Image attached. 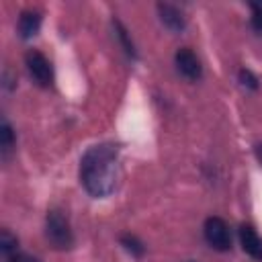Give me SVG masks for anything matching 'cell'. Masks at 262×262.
I'll return each instance as SVG.
<instances>
[{"mask_svg":"<svg viewBox=\"0 0 262 262\" xmlns=\"http://www.w3.org/2000/svg\"><path fill=\"white\" fill-rule=\"evenodd\" d=\"M8 262H39V260L31 258L27 254H12V256H8Z\"/></svg>","mask_w":262,"mask_h":262,"instance_id":"9a60e30c","label":"cell"},{"mask_svg":"<svg viewBox=\"0 0 262 262\" xmlns=\"http://www.w3.org/2000/svg\"><path fill=\"white\" fill-rule=\"evenodd\" d=\"M12 145H14V131L8 125V121H2V125H0V147L6 154V151L12 149Z\"/></svg>","mask_w":262,"mask_h":262,"instance_id":"8fae6325","label":"cell"},{"mask_svg":"<svg viewBox=\"0 0 262 262\" xmlns=\"http://www.w3.org/2000/svg\"><path fill=\"white\" fill-rule=\"evenodd\" d=\"M113 27H115V33H117V37H119V41H121L125 53H127L129 57H137L135 45H133V41H131V37H129V33H127V29L123 27V23H121L119 18H115V20H113Z\"/></svg>","mask_w":262,"mask_h":262,"instance_id":"9c48e42d","label":"cell"},{"mask_svg":"<svg viewBox=\"0 0 262 262\" xmlns=\"http://www.w3.org/2000/svg\"><path fill=\"white\" fill-rule=\"evenodd\" d=\"M121 244H123V248H125L127 252H131L135 258H141L143 252H145V246H143L135 235H131V233L121 235Z\"/></svg>","mask_w":262,"mask_h":262,"instance_id":"30bf717a","label":"cell"},{"mask_svg":"<svg viewBox=\"0 0 262 262\" xmlns=\"http://www.w3.org/2000/svg\"><path fill=\"white\" fill-rule=\"evenodd\" d=\"M119 176V145L98 143L86 149L80 160V182L94 199L108 196L117 186Z\"/></svg>","mask_w":262,"mask_h":262,"instance_id":"6da1fadb","label":"cell"},{"mask_svg":"<svg viewBox=\"0 0 262 262\" xmlns=\"http://www.w3.org/2000/svg\"><path fill=\"white\" fill-rule=\"evenodd\" d=\"M239 82H242V86H246V88H250V90H256L258 88V78L250 72V70H246V68H242L239 70Z\"/></svg>","mask_w":262,"mask_h":262,"instance_id":"4fadbf2b","label":"cell"},{"mask_svg":"<svg viewBox=\"0 0 262 262\" xmlns=\"http://www.w3.org/2000/svg\"><path fill=\"white\" fill-rule=\"evenodd\" d=\"M203 233L211 248H215L219 252H227L231 248V233H229L227 223L221 217H209L205 221Z\"/></svg>","mask_w":262,"mask_h":262,"instance_id":"3957f363","label":"cell"},{"mask_svg":"<svg viewBox=\"0 0 262 262\" xmlns=\"http://www.w3.org/2000/svg\"><path fill=\"white\" fill-rule=\"evenodd\" d=\"M158 14H160V20L164 23V27L174 31V33H180L186 27V18H184L182 10L176 8L170 2H160L158 4Z\"/></svg>","mask_w":262,"mask_h":262,"instance_id":"8992f818","label":"cell"},{"mask_svg":"<svg viewBox=\"0 0 262 262\" xmlns=\"http://www.w3.org/2000/svg\"><path fill=\"white\" fill-rule=\"evenodd\" d=\"M239 242H242V248L248 256L262 262V239H260V235L256 233V229L252 225H242L239 227Z\"/></svg>","mask_w":262,"mask_h":262,"instance_id":"52a82bcc","label":"cell"},{"mask_svg":"<svg viewBox=\"0 0 262 262\" xmlns=\"http://www.w3.org/2000/svg\"><path fill=\"white\" fill-rule=\"evenodd\" d=\"M16 237L8 231V229H2L0 231V250H2V254H6V256H12L14 252H16Z\"/></svg>","mask_w":262,"mask_h":262,"instance_id":"7c38bea8","label":"cell"},{"mask_svg":"<svg viewBox=\"0 0 262 262\" xmlns=\"http://www.w3.org/2000/svg\"><path fill=\"white\" fill-rule=\"evenodd\" d=\"M39 27H41V14L35 12V10H23L20 16H18V35L23 39H31L39 33Z\"/></svg>","mask_w":262,"mask_h":262,"instance_id":"ba28073f","label":"cell"},{"mask_svg":"<svg viewBox=\"0 0 262 262\" xmlns=\"http://www.w3.org/2000/svg\"><path fill=\"white\" fill-rule=\"evenodd\" d=\"M45 235L49 239V244L57 250H70L74 246V233L70 229V223L66 219V215L57 209L47 211L45 217Z\"/></svg>","mask_w":262,"mask_h":262,"instance_id":"7a4b0ae2","label":"cell"},{"mask_svg":"<svg viewBox=\"0 0 262 262\" xmlns=\"http://www.w3.org/2000/svg\"><path fill=\"white\" fill-rule=\"evenodd\" d=\"M250 10H252V29L256 33H262V6L260 4H250Z\"/></svg>","mask_w":262,"mask_h":262,"instance_id":"5bb4252c","label":"cell"},{"mask_svg":"<svg viewBox=\"0 0 262 262\" xmlns=\"http://www.w3.org/2000/svg\"><path fill=\"white\" fill-rule=\"evenodd\" d=\"M256 156H258V160L262 162V143H258V145H256Z\"/></svg>","mask_w":262,"mask_h":262,"instance_id":"2e32d148","label":"cell"},{"mask_svg":"<svg viewBox=\"0 0 262 262\" xmlns=\"http://www.w3.org/2000/svg\"><path fill=\"white\" fill-rule=\"evenodd\" d=\"M174 61H176L178 72H180L186 80H190V82L201 80V76H203V68H201V61H199V57L194 55L192 49H188V47H180V49L176 51V55H174Z\"/></svg>","mask_w":262,"mask_h":262,"instance_id":"5b68a950","label":"cell"},{"mask_svg":"<svg viewBox=\"0 0 262 262\" xmlns=\"http://www.w3.org/2000/svg\"><path fill=\"white\" fill-rule=\"evenodd\" d=\"M25 61H27L29 74L35 78V82H37L39 86H51V82H53V68H51L49 59H47L41 51L31 49V51L25 55Z\"/></svg>","mask_w":262,"mask_h":262,"instance_id":"277c9868","label":"cell"}]
</instances>
